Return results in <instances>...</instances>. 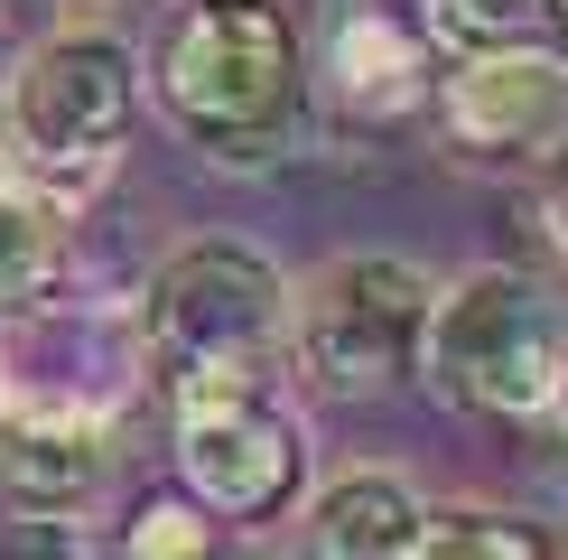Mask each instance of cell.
Wrapping results in <instances>:
<instances>
[{
  "mask_svg": "<svg viewBox=\"0 0 568 560\" xmlns=\"http://www.w3.org/2000/svg\"><path fill=\"white\" fill-rule=\"evenodd\" d=\"M159 103L215 169H271L298 131L307 57L280 0H186L159 38Z\"/></svg>",
  "mask_w": 568,
  "mask_h": 560,
  "instance_id": "1",
  "label": "cell"
},
{
  "mask_svg": "<svg viewBox=\"0 0 568 560\" xmlns=\"http://www.w3.org/2000/svg\"><path fill=\"white\" fill-rule=\"evenodd\" d=\"M140 112V66L112 29H57L10 66V169L57 216L112 169Z\"/></svg>",
  "mask_w": 568,
  "mask_h": 560,
  "instance_id": "2",
  "label": "cell"
},
{
  "mask_svg": "<svg viewBox=\"0 0 568 560\" xmlns=\"http://www.w3.org/2000/svg\"><path fill=\"white\" fill-rule=\"evenodd\" d=\"M280 346H290V280L252 243H178L140 290V356L169 373V392L271 373Z\"/></svg>",
  "mask_w": 568,
  "mask_h": 560,
  "instance_id": "3",
  "label": "cell"
},
{
  "mask_svg": "<svg viewBox=\"0 0 568 560\" xmlns=\"http://www.w3.org/2000/svg\"><path fill=\"white\" fill-rule=\"evenodd\" d=\"M438 280L400 252H345L307 290H290V356L317 392L336 402H373V392L410 383L429 356Z\"/></svg>",
  "mask_w": 568,
  "mask_h": 560,
  "instance_id": "4",
  "label": "cell"
},
{
  "mask_svg": "<svg viewBox=\"0 0 568 560\" xmlns=\"http://www.w3.org/2000/svg\"><path fill=\"white\" fill-rule=\"evenodd\" d=\"M419 373H429L438 402H457V411L523 420V411L559 402L568 327H559V309L531 290L523 271H476V280H457V290H438Z\"/></svg>",
  "mask_w": 568,
  "mask_h": 560,
  "instance_id": "5",
  "label": "cell"
},
{
  "mask_svg": "<svg viewBox=\"0 0 568 560\" xmlns=\"http://www.w3.org/2000/svg\"><path fill=\"white\" fill-rule=\"evenodd\" d=\"M178 477H186V504L215 513V523H271L307 477V439L271 402L262 373L186 383L178 392Z\"/></svg>",
  "mask_w": 568,
  "mask_h": 560,
  "instance_id": "6",
  "label": "cell"
},
{
  "mask_svg": "<svg viewBox=\"0 0 568 560\" xmlns=\"http://www.w3.org/2000/svg\"><path fill=\"white\" fill-rule=\"evenodd\" d=\"M140 356V327L103 318V309H29L0 318V411L29 420H65V430H103L122 411Z\"/></svg>",
  "mask_w": 568,
  "mask_h": 560,
  "instance_id": "7",
  "label": "cell"
},
{
  "mask_svg": "<svg viewBox=\"0 0 568 560\" xmlns=\"http://www.w3.org/2000/svg\"><path fill=\"white\" fill-rule=\"evenodd\" d=\"M568 66L559 57H457L438 84V112L466 150H523V140H559Z\"/></svg>",
  "mask_w": 568,
  "mask_h": 560,
  "instance_id": "8",
  "label": "cell"
},
{
  "mask_svg": "<svg viewBox=\"0 0 568 560\" xmlns=\"http://www.w3.org/2000/svg\"><path fill=\"white\" fill-rule=\"evenodd\" d=\"M326 93L354 122H400V112L429 103V38L392 10H354L336 47H326Z\"/></svg>",
  "mask_w": 568,
  "mask_h": 560,
  "instance_id": "9",
  "label": "cell"
},
{
  "mask_svg": "<svg viewBox=\"0 0 568 560\" xmlns=\"http://www.w3.org/2000/svg\"><path fill=\"white\" fill-rule=\"evenodd\" d=\"M419 532H429V513L383 467H354L307 504V560H410Z\"/></svg>",
  "mask_w": 568,
  "mask_h": 560,
  "instance_id": "10",
  "label": "cell"
},
{
  "mask_svg": "<svg viewBox=\"0 0 568 560\" xmlns=\"http://www.w3.org/2000/svg\"><path fill=\"white\" fill-rule=\"evenodd\" d=\"M93 486H103V430L0 411V496H10V513H75Z\"/></svg>",
  "mask_w": 568,
  "mask_h": 560,
  "instance_id": "11",
  "label": "cell"
},
{
  "mask_svg": "<svg viewBox=\"0 0 568 560\" xmlns=\"http://www.w3.org/2000/svg\"><path fill=\"white\" fill-rule=\"evenodd\" d=\"M429 29L457 57H559L568 0H429Z\"/></svg>",
  "mask_w": 568,
  "mask_h": 560,
  "instance_id": "12",
  "label": "cell"
},
{
  "mask_svg": "<svg viewBox=\"0 0 568 560\" xmlns=\"http://www.w3.org/2000/svg\"><path fill=\"white\" fill-rule=\"evenodd\" d=\"M47 280H57V216L19 178H0V318L47 309Z\"/></svg>",
  "mask_w": 568,
  "mask_h": 560,
  "instance_id": "13",
  "label": "cell"
},
{
  "mask_svg": "<svg viewBox=\"0 0 568 560\" xmlns=\"http://www.w3.org/2000/svg\"><path fill=\"white\" fill-rule=\"evenodd\" d=\"M410 560H550V542L513 513H429Z\"/></svg>",
  "mask_w": 568,
  "mask_h": 560,
  "instance_id": "14",
  "label": "cell"
},
{
  "mask_svg": "<svg viewBox=\"0 0 568 560\" xmlns=\"http://www.w3.org/2000/svg\"><path fill=\"white\" fill-rule=\"evenodd\" d=\"M122 560H215V513H196L186 496H150L122 523Z\"/></svg>",
  "mask_w": 568,
  "mask_h": 560,
  "instance_id": "15",
  "label": "cell"
},
{
  "mask_svg": "<svg viewBox=\"0 0 568 560\" xmlns=\"http://www.w3.org/2000/svg\"><path fill=\"white\" fill-rule=\"evenodd\" d=\"M0 560H93V532L75 513H10L0 523Z\"/></svg>",
  "mask_w": 568,
  "mask_h": 560,
  "instance_id": "16",
  "label": "cell"
},
{
  "mask_svg": "<svg viewBox=\"0 0 568 560\" xmlns=\"http://www.w3.org/2000/svg\"><path fill=\"white\" fill-rule=\"evenodd\" d=\"M540 224H550V243L568 252V131L540 150Z\"/></svg>",
  "mask_w": 568,
  "mask_h": 560,
  "instance_id": "17",
  "label": "cell"
},
{
  "mask_svg": "<svg viewBox=\"0 0 568 560\" xmlns=\"http://www.w3.org/2000/svg\"><path fill=\"white\" fill-rule=\"evenodd\" d=\"M550 411H559V420H568V383H559V402H550Z\"/></svg>",
  "mask_w": 568,
  "mask_h": 560,
  "instance_id": "18",
  "label": "cell"
}]
</instances>
